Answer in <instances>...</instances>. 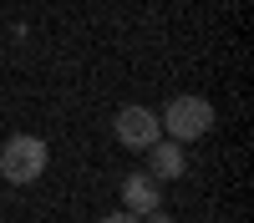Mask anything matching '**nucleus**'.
<instances>
[{
  "instance_id": "3",
  "label": "nucleus",
  "mask_w": 254,
  "mask_h": 223,
  "mask_svg": "<svg viewBox=\"0 0 254 223\" xmlns=\"http://www.w3.org/2000/svg\"><path fill=\"white\" fill-rule=\"evenodd\" d=\"M112 132H117V142L122 147H132V152H147L153 142L163 137V127H158V112H147V107H122L117 117H112Z\"/></svg>"
},
{
  "instance_id": "4",
  "label": "nucleus",
  "mask_w": 254,
  "mask_h": 223,
  "mask_svg": "<svg viewBox=\"0 0 254 223\" xmlns=\"http://www.w3.org/2000/svg\"><path fill=\"white\" fill-rule=\"evenodd\" d=\"M183 173H188L183 147H178V142H168V137H158L153 147H147V178L163 188V182H173V178H183Z\"/></svg>"
},
{
  "instance_id": "5",
  "label": "nucleus",
  "mask_w": 254,
  "mask_h": 223,
  "mask_svg": "<svg viewBox=\"0 0 254 223\" xmlns=\"http://www.w3.org/2000/svg\"><path fill=\"white\" fill-rule=\"evenodd\" d=\"M122 203H127V213H132V218H147V213L163 208V188H158L147 173H132V178H122Z\"/></svg>"
},
{
  "instance_id": "6",
  "label": "nucleus",
  "mask_w": 254,
  "mask_h": 223,
  "mask_svg": "<svg viewBox=\"0 0 254 223\" xmlns=\"http://www.w3.org/2000/svg\"><path fill=\"white\" fill-rule=\"evenodd\" d=\"M102 223H137V218H132V213H107Z\"/></svg>"
},
{
  "instance_id": "7",
  "label": "nucleus",
  "mask_w": 254,
  "mask_h": 223,
  "mask_svg": "<svg viewBox=\"0 0 254 223\" xmlns=\"http://www.w3.org/2000/svg\"><path fill=\"white\" fill-rule=\"evenodd\" d=\"M147 223H173V218H168V213L158 208V213H147Z\"/></svg>"
},
{
  "instance_id": "2",
  "label": "nucleus",
  "mask_w": 254,
  "mask_h": 223,
  "mask_svg": "<svg viewBox=\"0 0 254 223\" xmlns=\"http://www.w3.org/2000/svg\"><path fill=\"white\" fill-rule=\"evenodd\" d=\"M158 127L168 132V142H198V137H208L214 132V107H208L203 96H173L163 107V117H158Z\"/></svg>"
},
{
  "instance_id": "1",
  "label": "nucleus",
  "mask_w": 254,
  "mask_h": 223,
  "mask_svg": "<svg viewBox=\"0 0 254 223\" xmlns=\"http://www.w3.org/2000/svg\"><path fill=\"white\" fill-rule=\"evenodd\" d=\"M46 142L31 137V132H15L5 137V147H0V178L10 182V188H31V182L46 173Z\"/></svg>"
}]
</instances>
